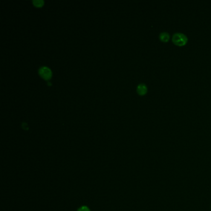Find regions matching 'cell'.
I'll return each mask as SVG.
<instances>
[{
	"label": "cell",
	"mask_w": 211,
	"mask_h": 211,
	"mask_svg": "<svg viewBox=\"0 0 211 211\" xmlns=\"http://www.w3.org/2000/svg\"><path fill=\"white\" fill-rule=\"evenodd\" d=\"M160 40L163 42H167L170 40V35L167 32H162L159 35Z\"/></svg>",
	"instance_id": "obj_4"
},
{
	"label": "cell",
	"mask_w": 211,
	"mask_h": 211,
	"mask_svg": "<svg viewBox=\"0 0 211 211\" xmlns=\"http://www.w3.org/2000/svg\"><path fill=\"white\" fill-rule=\"evenodd\" d=\"M137 92L141 95H145L147 92V87L144 84H140L137 87Z\"/></svg>",
	"instance_id": "obj_3"
},
{
	"label": "cell",
	"mask_w": 211,
	"mask_h": 211,
	"mask_svg": "<svg viewBox=\"0 0 211 211\" xmlns=\"http://www.w3.org/2000/svg\"><path fill=\"white\" fill-rule=\"evenodd\" d=\"M40 75L45 80H48L51 76V70L46 66H42L39 69Z\"/></svg>",
	"instance_id": "obj_2"
},
{
	"label": "cell",
	"mask_w": 211,
	"mask_h": 211,
	"mask_svg": "<svg viewBox=\"0 0 211 211\" xmlns=\"http://www.w3.org/2000/svg\"><path fill=\"white\" fill-rule=\"evenodd\" d=\"M78 211H90V210H89V209L87 207L83 206V207H81L80 209H79Z\"/></svg>",
	"instance_id": "obj_6"
},
{
	"label": "cell",
	"mask_w": 211,
	"mask_h": 211,
	"mask_svg": "<svg viewBox=\"0 0 211 211\" xmlns=\"http://www.w3.org/2000/svg\"><path fill=\"white\" fill-rule=\"evenodd\" d=\"M33 3L35 6L40 7L43 5V1L42 0H34Z\"/></svg>",
	"instance_id": "obj_5"
},
{
	"label": "cell",
	"mask_w": 211,
	"mask_h": 211,
	"mask_svg": "<svg viewBox=\"0 0 211 211\" xmlns=\"http://www.w3.org/2000/svg\"><path fill=\"white\" fill-rule=\"evenodd\" d=\"M172 42L177 46H183L187 43L188 38L183 33H176L172 37Z\"/></svg>",
	"instance_id": "obj_1"
}]
</instances>
